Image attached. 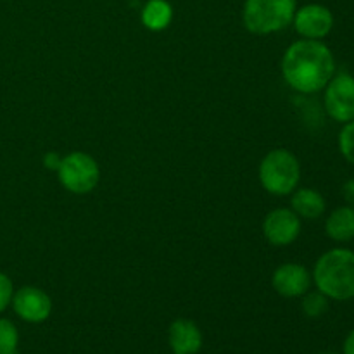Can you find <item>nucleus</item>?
<instances>
[{
	"label": "nucleus",
	"mask_w": 354,
	"mask_h": 354,
	"mask_svg": "<svg viewBox=\"0 0 354 354\" xmlns=\"http://www.w3.org/2000/svg\"><path fill=\"white\" fill-rule=\"evenodd\" d=\"M290 206H292L294 213L303 220H317L325 213L327 203L318 190L303 187V189H296L292 192Z\"/></svg>",
	"instance_id": "nucleus-12"
},
{
	"label": "nucleus",
	"mask_w": 354,
	"mask_h": 354,
	"mask_svg": "<svg viewBox=\"0 0 354 354\" xmlns=\"http://www.w3.org/2000/svg\"><path fill=\"white\" fill-rule=\"evenodd\" d=\"M173 9L166 0H149L142 10V23L151 31H161L171 23Z\"/></svg>",
	"instance_id": "nucleus-14"
},
{
	"label": "nucleus",
	"mask_w": 354,
	"mask_h": 354,
	"mask_svg": "<svg viewBox=\"0 0 354 354\" xmlns=\"http://www.w3.org/2000/svg\"><path fill=\"white\" fill-rule=\"evenodd\" d=\"M59 182L71 194L92 192L100 178V169L95 159L85 152H71L62 158L57 169Z\"/></svg>",
	"instance_id": "nucleus-5"
},
{
	"label": "nucleus",
	"mask_w": 354,
	"mask_h": 354,
	"mask_svg": "<svg viewBox=\"0 0 354 354\" xmlns=\"http://www.w3.org/2000/svg\"><path fill=\"white\" fill-rule=\"evenodd\" d=\"M313 282L317 290L332 301L354 299V251L335 248L315 263Z\"/></svg>",
	"instance_id": "nucleus-2"
},
{
	"label": "nucleus",
	"mask_w": 354,
	"mask_h": 354,
	"mask_svg": "<svg viewBox=\"0 0 354 354\" xmlns=\"http://www.w3.org/2000/svg\"><path fill=\"white\" fill-rule=\"evenodd\" d=\"M325 234L334 242H349L354 239V207L341 206L328 214Z\"/></svg>",
	"instance_id": "nucleus-13"
},
{
	"label": "nucleus",
	"mask_w": 354,
	"mask_h": 354,
	"mask_svg": "<svg viewBox=\"0 0 354 354\" xmlns=\"http://www.w3.org/2000/svg\"><path fill=\"white\" fill-rule=\"evenodd\" d=\"M342 354H354V330L348 334L344 341V348H342Z\"/></svg>",
	"instance_id": "nucleus-21"
},
{
	"label": "nucleus",
	"mask_w": 354,
	"mask_h": 354,
	"mask_svg": "<svg viewBox=\"0 0 354 354\" xmlns=\"http://www.w3.org/2000/svg\"><path fill=\"white\" fill-rule=\"evenodd\" d=\"M12 296H14L12 282H10V279L6 275V273L0 272V313L9 308V304L12 303Z\"/></svg>",
	"instance_id": "nucleus-18"
},
{
	"label": "nucleus",
	"mask_w": 354,
	"mask_h": 354,
	"mask_svg": "<svg viewBox=\"0 0 354 354\" xmlns=\"http://www.w3.org/2000/svg\"><path fill=\"white\" fill-rule=\"evenodd\" d=\"M12 308L21 320L28 324H41L52 313V301L45 290L38 287H21L12 296Z\"/></svg>",
	"instance_id": "nucleus-9"
},
{
	"label": "nucleus",
	"mask_w": 354,
	"mask_h": 354,
	"mask_svg": "<svg viewBox=\"0 0 354 354\" xmlns=\"http://www.w3.org/2000/svg\"><path fill=\"white\" fill-rule=\"evenodd\" d=\"M282 76L299 93H318L335 75V57L322 40H297L282 57Z\"/></svg>",
	"instance_id": "nucleus-1"
},
{
	"label": "nucleus",
	"mask_w": 354,
	"mask_h": 354,
	"mask_svg": "<svg viewBox=\"0 0 354 354\" xmlns=\"http://www.w3.org/2000/svg\"><path fill=\"white\" fill-rule=\"evenodd\" d=\"M296 10V0H245L242 19L251 33L270 35L286 30Z\"/></svg>",
	"instance_id": "nucleus-4"
},
{
	"label": "nucleus",
	"mask_w": 354,
	"mask_h": 354,
	"mask_svg": "<svg viewBox=\"0 0 354 354\" xmlns=\"http://www.w3.org/2000/svg\"><path fill=\"white\" fill-rule=\"evenodd\" d=\"M168 339L173 354H197L203 348L201 328L187 318H180L169 325Z\"/></svg>",
	"instance_id": "nucleus-11"
},
{
	"label": "nucleus",
	"mask_w": 354,
	"mask_h": 354,
	"mask_svg": "<svg viewBox=\"0 0 354 354\" xmlns=\"http://www.w3.org/2000/svg\"><path fill=\"white\" fill-rule=\"evenodd\" d=\"M294 28L308 40H324L334 28V14L322 3H308L294 14Z\"/></svg>",
	"instance_id": "nucleus-7"
},
{
	"label": "nucleus",
	"mask_w": 354,
	"mask_h": 354,
	"mask_svg": "<svg viewBox=\"0 0 354 354\" xmlns=\"http://www.w3.org/2000/svg\"><path fill=\"white\" fill-rule=\"evenodd\" d=\"M301 180L299 159L287 149H273L259 162V182L272 196H289Z\"/></svg>",
	"instance_id": "nucleus-3"
},
{
	"label": "nucleus",
	"mask_w": 354,
	"mask_h": 354,
	"mask_svg": "<svg viewBox=\"0 0 354 354\" xmlns=\"http://www.w3.org/2000/svg\"><path fill=\"white\" fill-rule=\"evenodd\" d=\"M325 354H334V353H325Z\"/></svg>",
	"instance_id": "nucleus-22"
},
{
	"label": "nucleus",
	"mask_w": 354,
	"mask_h": 354,
	"mask_svg": "<svg viewBox=\"0 0 354 354\" xmlns=\"http://www.w3.org/2000/svg\"><path fill=\"white\" fill-rule=\"evenodd\" d=\"M313 277L306 266L286 263L273 272L272 286L282 297H303L311 289Z\"/></svg>",
	"instance_id": "nucleus-10"
},
{
	"label": "nucleus",
	"mask_w": 354,
	"mask_h": 354,
	"mask_svg": "<svg viewBox=\"0 0 354 354\" xmlns=\"http://www.w3.org/2000/svg\"><path fill=\"white\" fill-rule=\"evenodd\" d=\"M19 334L16 325L7 318H0V354H16Z\"/></svg>",
	"instance_id": "nucleus-16"
},
{
	"label": "nucleus",
	"mask_w": 354,
	"mask_h": 354,
	"mask_svg": "<svg viewBox=\"0 0 354 354\" xmlns=\"http://www.w3.org/2000/svg\"><path fill=\"white\" fill-rule=\"evenodd\" d=\"M339 151H341L342 158L354 166V120L348 121L342 124V130L337 138Z\"/></svg>",
	"instance_id": "nucleus-17"
},
{
	"label": "nucleus",
	"mask_w": 354,
	"mask_h": 354,
	"mask_svg": "<svg viewBox=\"0 0 354 354\" xmlns=\"http://www.w3.org/2000/svg\"><path fill=\"white\" fill-rule=\"evenodd\" d=\"M342 197H344L348 206L354 207V178L348 180V182L344 183V187H342Z\"/></svg>",
	"instance_id": "nucleus-19"
},
{
	"label": "nucleus",
	"mask_w": 354,
	"mask_h": 354,
	"mask_svg": "<svg viewBox=\"0 0 354 354\" xmlns=\"http://www.w3.org/2000/svg\"><path fill=\"white\" fill-rule=\"evenodd\" d=\"M328 297L325 294H322L320 290H315V292H310L308 290L303 296V303H301V308H303L304 315L310 318H318L322 315L327 313L328 310Z\"/></svg>",
	"instance_id": "nucleus-15"
},
{
	"label": "nucleus",
	"mask_w": 354,
	"mask_h": 354,
	"mask_svg": "<svg viewBox=\"0 0 354 354\" xmlns=\"http://www.w3.org/2000/svg\"><path fill=\"white\" fill-rule=\"evenodd\" d=\"M61 161H62V158H59L55 152H48V154L45 156V159H44L45 166H47L48 169H55V171L59 169V165H61Z\"/></svg>",
	"instance_id": "nucleus-20"
},
{
	"label": "nucleus",
	"mask_w": 354,
	"mask_h": 354,
	"mask_svg": "<svg viewBox=\"0 0 354 354\" xmlns=\"http://www.w3.org/2000/svg\"><path fill=\"white\" fill-rule=\"evenodd\" d=\"M324 106L328 116L344 124L354 120V76L337 73L324 88Z\"/></svg>",
	"instance_id": "nucleus-6"
},
{
	"label": "nucleus",
	"mask_w": 354,
	"mask_h": 354,
	"mask_svg": "<svg viewBox=\"0 0 354 354\" xmlns=\"http://www.w3.org/2000/svg\"><path fill=\"white\" fill-rule=\"evenodd\" d=\"M263 234L266 241L277 248H286L296 242L301 234V218L287 207H279L266 214L263 221Z\"/></svg>",
	"instance_id": "nucleus-8"
}]
</instances>
